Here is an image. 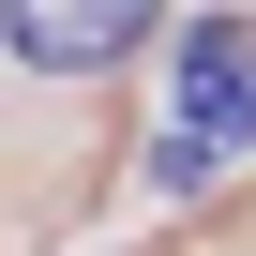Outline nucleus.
Listing matches in <instances>:
<instances>
[{
  "label": "nucleus",
  "mask_w": 256,
  "mask_h": 256,
  "mask_svg": "<svg viewBox=\"0 0 256 256\" xmlns=\"http://www.w3.org/2000/svg\"><path fill=\"white\" fill-rule=\"evenodd\" d=\"M151 30H166V0H0V46H16L30 76H106Z\"/></svg>",
  "instance_id": "2"
},
{
  "label": "nucleus",
  "mask_w": 256,
  "mask_h": 256,
  "mask_svg": "<svg viewBox=\"0 0 256 256\" xmlns=\"http://www.w3.org/2000/svg\"><path fill=\"white\" fill-rule=\"evenodd\" d=\"M241 151H256V16H196L181 30V76H166V120H151V181L166 196H211Z\"/></svg>",
  "instance_id": "1"
}]
</instances>
